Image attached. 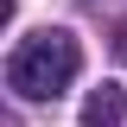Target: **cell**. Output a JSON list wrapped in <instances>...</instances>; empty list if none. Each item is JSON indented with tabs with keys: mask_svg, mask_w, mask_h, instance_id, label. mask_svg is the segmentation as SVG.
I'll use <instances>...</instances> for the list:
<instances>
[{
	"mask_svg": "<svg viewBox=\"0 0 127 127\" xmlns=\"http://www.w3.org/2000/svg\"><path fill=\"white\" fill-rule=\"evenodd\" d=\"M76 70H83L76 38L64 26H45V32H32V38L13 45V57H6V89H19L26 102H57V95L76 83Z\"/></svg>",
	"mask_w": 127,
	"mask_h": 127,
	"instance_id": "obj_1",
	"label": "cell"
},
{
	"mask_svg": "<svg viewBox=\"0 0 127 127\" xmlns=\"http://www.w3.org/2000/svg\"><path fill=\"white\" fill-rule=\"evenodd\" d=\"M127 108V95L114 89V83H102V89H89V102H83V127H114Z\"/></svg>",
	"mask_w": 127,
	"mask_h": 127,
	"instance_id": "obj_2",
	"label": "cell"
}]
</instances>
